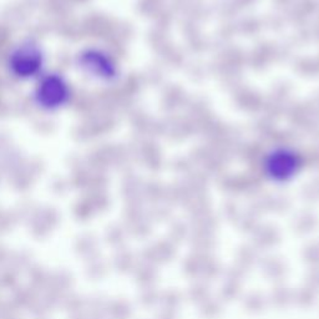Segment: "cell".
I'll use <instances>...</instances> for the list:
<instances>
[{"mask_svg":"<svg viewBox=\"0 0 319 319\" xmlns=\"http://www.w3.org/2000/svg\"><path fill=\"white\" fill-rule=\"evenodd\" d=\"M64 84H61L58 80L54 81H47L45 84L44 89H42L41 97H44V101L46 103H55L61 102L63 97L65 96V89H64Z\"/></svg>","mask_w":319,"mask_h":319,"instance_id":"6da1fadb","label":"cell"}]
</instances>
